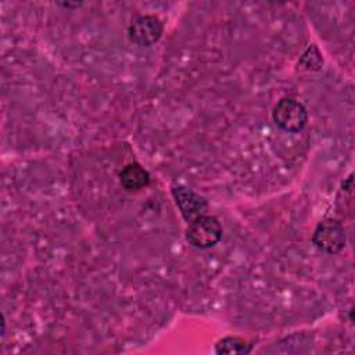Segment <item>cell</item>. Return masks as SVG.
<instances>
[{"label":"cell","instance_id":"2","mask_svg":"<svg viewBox=\"0 0 355 355\" xmlns=\"http://www.w3.org/2000/svg\"><path fill=\"white\" fill-rule=\"evenodd\" d=\"M273 122L283 130L295 133L304 129L308 122L305 107L294 98H282L272 111Z\"/></svg>","mask_w":355,"mask_h":355},{"label":"cell","instance_id":"7","mask_svg":"<svg viewBox=\"0 0 355 355\" xmlns=\"http://www.w3.org/2000/svg\"><path fill=\"white\" fill-rule=\"evenodd\" d=\"M250 344H247V341H244L240 337H225L222 338L216 347L215 351L216 354H247L250 352Z\"/></svg>","mask_w":355,"mask_h":355},{"label":"cell","instance_id":"3","mask_svg":"<svg viewBox=\"0 0 355 355\" xmlns=\"http://www.w3.org/2000/svg\"><path fill=\"white\" fill-rule=\"evenodd\" d=\"M312 241L319 250L327 254H337L345 245L344 226L336 219H326L316 226Z\"/></svg>","mask_w":355,"mask_h":355},{"label":"cell","instance_id":"1","mask_svg":"<svg viewBox=\"0 0 355 355\" xmlns=\"http://www.w3.org/2000/svg\"><path fill=\"white\" fill-rule=\"evenodd\" d=\"M222 237V226L215 216L200 215L191 222L186 230V240L197 248H209Z\"/></svg>","mask_w":355,"mask_h":355},{"label":"cell","instance_id":"4","mask_svg":"<svg viewBox=\"0 0 355 355\" xmlns=\"http://www.w3.org/2000/svg\"><path fill=\"white\" fill-rule=\"evenodd\" d=\"M162 22L154 15H137L128 28L129 39L139 46H151L162 35Z\"/></svg>","mask_w":355,"mask_h":355},{"label":"cell","instance_id":"5","mask_svg":"<svg viewBox=\"0 0 355 355\" xmlns=\"http://www.w3.org/2000/svg\"><path fill=\"white\" fill-rule=\"evenodd\" d=\"M172 194L175 197V201L183 215V218L187 222H191L197 216L202 215L201 212L207 208V202L202 197H200L197 193H194L191 189L182 186V184H173L172 186Z\"/></svg>","mask_w":355,"mask_h":355},{"label":"cell","instance_id":"8","mask_svg":"<svg viewBox=\"0 0 355 355\" xmlns=\"http://www.w3.org/2000/svg\"><path fill=\"white\" fill-rule=\"evenodd\" d=\"M311 55L308 54V51H305L301 57V64L306 68V69H318L322 64V57H320V53L318 51V49L315 46H312V51H311Z\"/></svg>","mask_w":355,"mask_h":355},{"label":"cell","instance_id":"6","mask_svg":"<svg viewBox=\"0 0 355 355\" xmlns=\"http://www.w3.org/2000/svg\"><path fill=\"white\" fill-rule=\"evenodd\" d=\"M119 180L126 190L136 191L146 187L150 183V175L140 164L132 162L121 171Z\"/></svg>","mask_w":355,"mask_h":355}]
</instances>
